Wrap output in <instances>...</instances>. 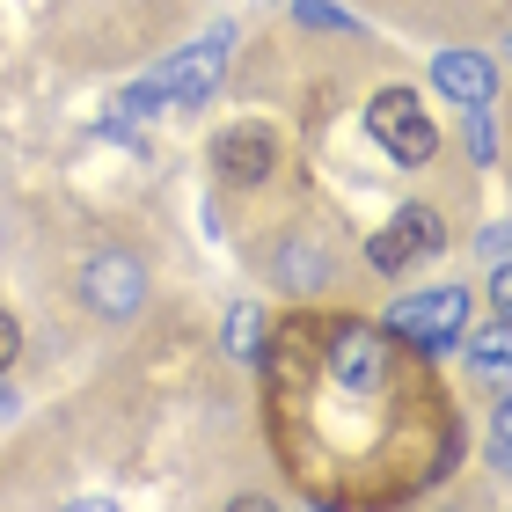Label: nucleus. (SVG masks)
Returning <instances> with one entry per match:
<instances>
[{"label":"nucleus","instance_id":"4","mask_svg":"<svg viewBox=\"0 0 512 512\" xmlns=\"http://www.w3.org/2000/svg\"><path fill=\"white\" fill-rule=\"evenodd\" d=\"M227 59H235V22H220V30H205L191 52H176L169 66L154 74V88H161V103H205L220 88V74H227Z\"/></svg>","mask_w":512,"mask_h":512},{"label":"nucleus","instance_id":"6","mask_svg":"<svg viewBox=\"0 0 512 512\" xmlns=\"http://www.w3.org/2000/svg\"><path fill=\"white\" fill-rule=\"evenodd\" d=\"M81 300H88L96 315H110V322L139 315V308H147V264L125 256V249L88 256V264H81Z\"/></svg>","mask_w":512,"mask_h":512},{"label":"nucleus","instance_id":"13","mask_svg":"<svg viewBox=\"0 0 512 512\" xmlns=\"http://www.w3.org/2000/svg\"><path fill=\"white\" fill-rule=\"evenodd\" d=\"M491 469H498V476L512 469V410H505V403H498V417H491Z\"/></svg>","mask_w":512,"mask_h":512},{"label":"nucleus","instance_id":"12","mask_svg":"<svg viewBox=\"0 0 512 512\" xmlns=\"http://www.w3.org/2000/svg\"><path fill=\"white\" fill-rule=\"evenodd\" d=\"M469 154H476V169H498V118H491V103H469Z\"/></svg>","mask_w":512,"mask_h":512},{"label":"nucleus","instance_id":"14","mask_svg":"<svg viewBox=\"0 0 512 512\" xmlns=\"http://www.w3.org/2000/svg\"><path fill=\"white\" fill-rule=\"evenodd\" d=\"M15 352H22V330H15V315L0 308V374H8V366H15Z\"/></svg>","mask_w":512,"mask_h":512},{"label":"nucleus","instance_id":"3","mask_svg":"<svg viewBox=\"0 0 512 512\" xmlns=\"http://www.w3.org/2000/svg\"><path fill=\"white\" fill-rule=\"evenodd\" d=\"M322 359H330V381L352 388V395H381L388 388V366H395V344L381 322H337L330 344H322Z\"/></svg>","mask_w":512,"mask_h":512},{"label":"nucleus","instance_id":"11","mask_svg":"<svg viewBox=\"0 0 512 512\" xmlns=\"http://www.w3.org/2000/svg\"><path fill=\"white\" fill-rule=\"evenodd\" d=\"M227 352H235V359L264 352V308H249V300H242V308H227Z\"/></svg>","mask_w":512,"mask_h":512},{"label":"nucleus","instance_id":"8","mask_svg":"<svg viewBox=\"0 0 512 512\" xmlns=\"http://www.w3.org/2000/svg\"><path fill=\"white\" fill-rule=\"evenodd\" d=\"M432 88H439L447 103H461V110H469V103H491V96H498V66L483 59V52H432Z\"/></svg>","mask_w":512,"mask_h":512},{"label":"nucleus","instance_id":"2","mask_svg":"<svg viewBox=\"0 0 512 512\" xmlns=\"http://www.w3.org/2000/svg\"><path fill=\"white\" fill-rule=\"evenodd\" d=\"M366 132H374V147L395 161V169H425L439 154V132H432L425 110H417L410 88H381V96L366 103Z\"/></svg>","mask_w":512,"mask_h":512},{"label":"nucleus","instance_id":"9","mask_svg":"<svg viewBox=\"0 0 512 512\" xmlns=\"http://www.w3.org/2000/svg\"><path fill=\"white\" fill-rule=\"evenodd\" d=\"M505 344H512L505 315L491 322V330H476V337H469V366H476V381L491 388V395H505Z\"/></svg>","mask_w":512,"mask_h":512},{"label":"nucleus","instance_id":"7","mask_svg":"<svg viewBox=\"0 0 512 512\" xmlns=\"http://www.w3.org/2000/svg\"><path fill=\"white\" fill-rule=\"evenodd\" d=\"M213 161H220V176H227V183L256 191V183L278 169V139H271L264 125H227V132L213 139Z\"/></svg>","mask_w":512,"mask_h":512},{"label":"nucleus","instance_id":"10","mask_svg":"<svg viewBox=\"0 0 512 512\" xmlns=\"http://www.w3.org/2000/svg\"><path fill=\"white\" fill-rule=\"evenodd\" d=\"M278 278H286V286H300V293H315L322 278H330V264H322L315 242H286V249H278Z\"/></svg>","mask_w":512,"mask_h":512},{"label":"nucleus","instance_id":"1","mask_svg":"<svg viewBox=\"0 0 512 512\" xmlns=\"http://www.w3.org/2000/svg\"><path fill=\"white\" fill-rule=\"evenodd\" d=\"M469 315H476L469 286H417V293H403L388 308L381 330L403 337V344H417V352H454V344L469 337Z\"/></svg>","mask_w":512,"mask_h":512},{"label":"nucleus","instance_id":"5","mask_svg":"<svg viewBox=\"0 0 512 512\" xmlns=\"http://www.w3.org/2000/svg\"><path fill=\"white\" fill-rule=\"evenodd\" d=\"M439 249H447V220H439V205H403V213L366 242V264L395 278V271L425 264V256H439Z\"/></svg>","mask_w":512,"mask_h":512}]
</instances>
